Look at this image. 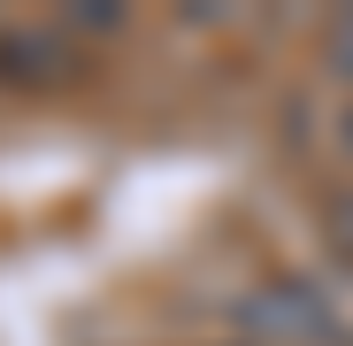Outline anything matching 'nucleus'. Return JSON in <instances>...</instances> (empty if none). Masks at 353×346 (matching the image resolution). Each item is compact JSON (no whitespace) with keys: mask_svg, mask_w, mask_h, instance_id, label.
Masks as SVG:
<instances>
[{"mask_svg":"<svg viewBox=\"0 0 353 346\" xmlns=\"http://www.w3.org/2000/svg\"><path fill=\"white\" fill-rule=\"evenodd\" d=\"M246 331H261V338H276V346H323V338L338 331V316H330V300L315 293V285L276 277V285H261V293L246 300Z\"/></svg>","mask_w":353,"mask_h":346,"instance_id":"f257e3e1","label":"nucleus"},{"mask_svg":"<svg viewBox=\"0 0 353 346\" xmlns=\"http://www.w3.org/2000/svg\"><path fill=\"white\" fill-rule=\"evenodd\" d=\"M62 70V46L39 39V31H0V77H16V85H39Z\"/></svg>","mask_w":353,"mask_h":346,"instance_id":"f03ea898","label":"nucleus"},{"mask_svg":"<svg viewBox=\"0 0 353 346\" xmlns=\"http://www.w3.org/2000/svg\"><path fill=\"white\" fill-rule=\"evenodd\" d=\"M323 62H330V77H345V85H353V8H338V16H330V31H323Z\"/></svg>","mask_w":353,"mask_h":346,"instance_id":"7ed1b4c3","label":"nucleus"},{"mask_svg":"<svg viewBox=\"0 0 353 346\" xmlns=\"http://www.w3.org/2000/svg\"><path fill=\"white\" fill-rule=\"evenodd\" d=\"M323 223H330V247H345V254H353V193H345V200H330V215H323Z\"/></svg>","mask_w":353,"mask_h":346,"instance_id":"20e7f679","label":"nucleus"},{"mask_svg":"<svg viewBox=\"0 0 353 346\" xmlns=\"http://www.w3.org/2000/svg\"><path fill=\"white\" fill-rule=\"evenodd\" d=\"M77 31H115V23H123V16H115V8H85V16H70Z\"/></svg>","mask_w":353,"mask_h":346,"instance_id":"39448f33","label":"nucleus"},{"mask_svg":"<svg viewBox=\"0 0 353 346\" xmlns=\"http://www.w3.org/2000/svg\"><path fill=\"white\" fill-rule=\"evenodd\" d=\"M345 146H353V115H345Z\"/></svg>","mask_w":353,"mask_h":346,"instance_id":"423d86ee","label":"nucleus"}]
</instances>
